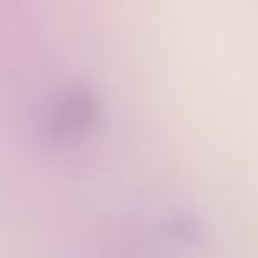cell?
Masks as SVG:
<instances>
[{
    "label": "cell",
    "mask_w": 258,
    "mask_h": 258,
    "mask_svg": "<svg viewBox=\"0 0 258 258\" xmlns=\"http://www.w3.org/2000/svg\"><path fill=\"white\" fill-rule=\"evenodd\" d=\"M98 113L100 107L93 89L77 84L54 98L45 122L54 138H73L93 129Z\"/></svg>",
    "instance_id": "1"
},
{
    "label": "cell",
    "mask_w": 258,
    "mask_h": 258,
    "mask_svg": "<svg viewBox=\"0 0 258 258\" xmlns=\"http://www.w3.org/2000/svg\"><path fill=\"white\" fill-rule=\"evenodd\" d=\"M165 236L174 238V240L181 242H200L204 238V229L197 220L188 218V215H177V218H170L163 224Z\"/></svg>",
    "instance_id": "2"
}]
</instances>
